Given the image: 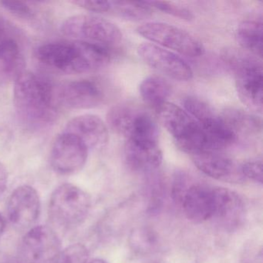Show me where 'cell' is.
Instances as JSON below:
<instances>
[{"label": "cell", "instance_id": "836d02e7", "mask_svg": "<svg viewBox=\"0 0 263 263\" xmlns=\"http://www.w3.org/2000/svg\"><path fill=\"white\" fill-rule=\"evenodd\" d=\"M89 263H109L107 262L105 260L101 259V258H95V259L92 260Z\"/></svg>", "mask_w": 263, "mask_h": 263}, {"label": "cell", "instance_id": "7402d4cb", "mask_svg": "<svg viewBox=\"0 0 263 263\" xmlns=\"http://www.w3.org/2000/svg\"><path fill=\"white\" fill-rule=\"evenodd\" d=\"M262 23L258 21H246L238 25L236 39L245 50L256 58L262 56Z\"/></svg>", "mask_w": 263, "mask_h": 263}, {"label": "cell", "instance_id": "d4e9b609", "mask_svg": "<svg viewBox=\"0 0 263 263\" xmlns=\"http://www.w3.org/2000/svg\"><path fill=\"white\" fill-rule=\"evenodd\" d=\"M129 243L135 252L147 253L158 244V235L149 228H138L130 234Z\"/></svg>", "mask_w": 263, "mask_h": 263}, {"label": "cell", "instance_id": "cb8c5ba5", "mask_svg": "<svg viewBox=\"0 0 263 263\" xmlns=\"http://www.w3.org/2000/svg\"><path fill=\"white\" fill-rule=\"evenodd\" d=\"M108 13L132 21H143L152 16V9L147 2L110 1Z\"/></svg>", "mask_w": 263, "mask_h": 263}, {"label": "cell", "instance_id": "f1b7e54d", "mask_svg": "<svg viewBox=\"0 0 263 263\" xmlns=\"http://www.w3.org/2000/svg\"><path fill=\"white\" fill-rule=\"evenodd\" d=\"M241 172L245 178L252 180L256 183L262 184V161L261 160H252L247 161L241 166Z\"/></svg>", "mask_w": 263, "mask_h": 263}, {"label": "cell", "instance_id": "7a4b0ae2", "mask_svg": "<svg viewBox=\"0 0 263 263\" xmlns=\"http://www.w3.org/2000/svg\"><path fill=\"white\" fill-rule=\"evenodd\" d=\"M13 103L20 118L30 127H44L56 118L53 85L40 73L24 71L16 78Z\"/></svg>", "mask_w": 263, "mask_h": 263}, {"label": "cell", "instance_id": "ffe728a7", "mask_svg": "<svg viewBox=\"0 0 263 263\" xmlns=\"http://www.w3.org/2000/svg\"><path fill=\"white\" fill-rule=\"evenodd\" d=\"M25 59L19 42L9 33L0 41V81L15 79L24 72Z\"/></svg>", "mask_w": 263, "mask_h": 263}, {"label": "cell", "instance_id": "52a82bcc", "mask_svg": "<svg viewBox=\"0 0 263 263\" xmlns=\"http://www.w3.org/2000/svg\"><path fill=\"white\" fill-rule=\"evenodd\" d=\"M63 35L73 41H83L105 47L119 44L121 30L113 23L91 15H75L67 18L61 27Z\"/></svg>", "mask_w": 263, "mask_h": 263}, {"label": "cell", "instance_id": "1f68e13d", "mask_svg": "<svg viewBox=\"0 0 263 263\" xmlns=\"http://www.w3.org/2000/svg\"><path fill=\"white\" fill-rule=\"evenodd\" d=\"M8 33L9 32L7 27H6L2 23H0V41H1L4 36H7Z\"/></svg>", "mask_w": 263, "mask_h": 263}, {"label": "cell", "instance_id": "ba28073f", "mask_svg": "<svg viewBox=\"0 0 263 263\" xmlns=\"http://www.w3.org/2000/svg\"><path fill=\"white\" fill-rule=\"evenodd\" d=\"M186 111L201 125L209 142V152H220L231 147L238 138L221 115H218L205 101L189 96L183 101Z\"/></svg>", "mask_w": 263, "mask_h": 263}, {"label": "cell", "instance_id": "9a60e30c", "mask_svg": "<svg viewBox=\"0 0 263 263\" xmlns=\"http://www.w3.org/2000/svg\"><path fill=\"white\" fill-rule=\"evenodd\" d=\"M61 104L68 108L84 110L98 107L103 93L96 83L88 80L70 81L61 87L58 95Z\"/></svg>", "mask_w": 263, "mask_h": 263}, {"label": "cell", "instance_id": "8fae6325", "mask_svg": "<svg viewBox=\"0 0 263 263\" xmlns=\"http://www.w3.org/2000/svg\"><path fill=\"white\" fill-rule=\"evenodd\" d=\"M89 149L75 135L63 132L52 146L50 162L55 172L70 175L79 172L87 162Z\"/></svg>", "mask_w": 263, "mask_h": 263}, {"label": "cell", "instance_id": "277c9868", "mask_svg": "<svg viewBox=\"0 0 263 263\" xmlns=\"http://www.w3.org/2000/svg\"><path fill=\"white\" fill-rule=\"evenodd\" d=\"M235 72V87L240 101L249 110L262 111V66L258 58L237 50L223 55Z\"/></svg>", "mask_w": 263, "mask_h": 263}, {"label": "cell", "instance_id": "4316f807", "mask_svg": "<svg viewBox=\"0 0 263 263\" xmlns=\"http://www.w3.org/2000/svg\"><path fill=\"white\" fill-rule=\"evenodd\" d=\"M151 8L159 10L163 13L179 18L184 21H191L194 19V15L192 11L185 7L177 5L170 2H161V1H150L147 2Z\"/></svg>", "mask_w": 263, "mask_h": 263}, {"label": "cell", "instance_id": "44dd1931", "mask_svg": "<svg viewBox=\"0 0 263 263\" xmlns=\"http://www.w3.org/2000/svg\"><path fill=\"white\" fill-rule=\"evenodd\" d=\"M139 91L143 101L155 110L167 102L172 95V86L161 77L151 76L141 83Z\"/></svg>", "mask_w": 263, "mask_h": 263}, {"label": "cell", "instance_id": "484cf974", "mask_svg": "<svg viewBox=\"0 0 263 263\" xmlns=\"http://www.w3.org/2000/svg\"><path fill=\"white\" fill-rule=\"evenodd\" d=\"M89 252L82 244H73L61 251L53 263H87Z\"/></svg>", "mask_w": 263, "mask_h": 263}, {"label": "cell", "instance_id": "d6a6232c", "mask_svg": "<svg viewBox=\"0 0 263 263\" xmlns=\"http://www.w3.org/2000/svg\"><path fill=\"white\" fill-rule=\"evenodd\" d=\"M6 227V221L3 215L0 214V235H2Z\"/></svg>", "mask_w": 263, "mask_h": 263}, {"label": "cell", "instance_id": "30bf717a", "mask_svg": "<svg viewBox=\"0 0 263 263\" xmlns=\"http://www.w3.org/2000/svg\"><path fill=\"white\" fill-rule=\"evenodd\" d=\"M61 251V240L51 228L36 226L23 238L19 263H53Z\"/></svg>", "mask_w": 263, "mask_h": 263}, {"label": "cell", "instance_id": "e0dca14e", "mask_svg": "<svg viewBox=\"0 0 263 263\" xmlns=\"http://www.w3.org/2000/svg\"><path fill=\"white\" fill-rule=\"evenodd\" d=\"M180 204L186 217L195 223L212 219L214 213L213 187L192 183L186 191Z\"/></svg>", "mask_w": 263, "mask_h": 263}, {"label": "cell", "instance_id": "5bb4252c", "mask_svg": "<svg viewBox=\"0 0 263 263\" xmlns=\"http://www.w3.org/2000/svg\"><path fill=\"white\" fill-rule=\"evenodd\" d=\"M195 165L208 176L229 183L242 182L246 178L241 166L219 152H202L192 155Z\"/></svg>", "mask_w": 263, "mask_h": 263}, {"label": "cell", "instance_id": "3957f363", "mask_svg": "<svg viewBox=\"0 0 263 263\" xmlns=\"http://www.w3.org/2000/svg\"><path fill=\"white\" fill-rule=\"evenodd\" d=\"M155 111L160 122L182 152L191 155L209 152L205 133L187 111L168 101L160 105Z\"/></svg>", "mask_w": 263, "mask_h": 263}, {"label": "cell", "instance_id": "f546056e", "mask_svg": "<svg viewBox=\"0 0 263 263\" xmlns=\"http://www.w3.org/2000/svg\"><path fill=\"white\" fill-rule=\"evenodd\" d=\"M73 4L88 11L100 13H108L110 7V1L104 0H79Z\"/></svg>", "mask_w": 263, "mask_h": 263}, {"label": "cell", "instance_id": "8992f818", "mask_svg": "<svg viewBox=\"0 0 263 263\" xmlns=\"http://www.w3.org/2000/svg\"><path fill=\"white\" fill-rule=\"evenodd\" d=\"M91 199L87 192L72 184H64L52 194L49 212L52 220L62 227L79 226L88 215Z\"/></svg>", "mask_w": 263, "mask_h": 263}, {"label": "cell", "instance_id": "9c48e42d", "mask_svg": "<svg viewBox=\"0 0 263 263\" xmlns=\"http://www.w3.org/2000/svg\"><path fill=\"white\" fill-rule=\"evenodd\" d=\"M137 33L151 42L189 58H198L204 53V46L197 38L165 23H146L137 28Z\"/></svg>", "mask_w": 263, "mask_h": 263}, {"label": "cell", "instance_id": "83f0119b", "mask_svg": "<svg viewBox=\"0 0 263 263\" xmlns=\"http://www.w3.org/2000/svg\"><path fill=\"white\" fill-rule=\"evenodd\" d=\"M0 5L2 6L3 8L5 9L9 13L17 17L24 18V19L33 17V10L30 8V6L22 1H15V0L1 1Z\"/></svg>", "mask_w": 263, "mask_h": 263}, {"label": "cell", "instance_id": "5b68a950", "mask_svg": "<svg viewBox=\"0 0 263 263\" xmlns=\"http://www.w3.org/2000/svg\"><path fill=\"white\" fill-rule=\"evenodd\" d=\"M107 121L110 128L127 141L158 142L159 130L156 121L148 112L138 106H115L107 113Z\"/></svg>", "mask_w": 263, "mask_h": 263}, {"label": "cell", "instance_id": "7c38bea8", "mask_svg": "<svg viewBox=\"0 0 263 263\" xmlns=\"http://www.w3.org/2000/svg\"><path fill=\"white\" fill-rule=\"evenodd\" d=\"M138 53L147 65L168 78L178 81H189L193 78L190 66L184 60L159 46L144 43L138 47Z\"/></svg>", "mask_w": 263, "mask_h": 263}, {"label": "cell", "instance_id": "603a6c76", "mask_svg": "<svg viewBox=\"0 0 263 263\" xmlns=\"http://www.w3.org/2000/svg\"><path fill=\"white\" fill-rule=\"evenodd\" d=\"M223 119L238 138L239 135H253L261 132L260 119L251 114L238 109H229L223 112Z\"/></svg>", "mask_w": 263, "mask_h": 263}, {"label": "cell", "instance_id": "4fadbf2b", "mask_svg": "<svg viewBox=\"0 0 263 263\" xmlns=\"http://www.w3.org/2000/svg\"><path fill=\"white\" fill-rule=\"evenodd\" d=\"M41 209V198L37 191L26 184L13 191L7 204L9 220L20 229L33 226L39 218Z\"/></svg>", "mask_w": 263, "mask_h": 263}, {"label": "cell", "instance_id": "ac0fdd59", "mask_svg": "<svg viewBox=\"0 0 263 263\" xmlns=\"http://www.w3.org/2000/svg\"><path fill=\"white\" fill-rule=\"evenodd\" d=\"M124 156L129 167L141 173L156 170L163 161L158 142L153 141H126Z\"/></svg>", "mask_w": 263, "mask_h": 263}, {"label": "cell", "instance_id": "2e32d148", "mask_svg": "<svg viewBox=\"0 0 263 263\" xmlns=\"http://www.w3.org/2000/svg\"><path fill=\"white\" fill-rule=\"evenodd\" d=\"M64 132L78 137L88 149L103 148L109 141L107 125L95 115L75 117L67 123Z\"/></svg>", "mask_w": 263, "mask_h": 263}, {"label": "cell", "instance_id": "d6986e66", "mask_svg": "<svg viewBox=\"0 0 263 263\" xmlns=\"http://www.w3.org/2000/svg\"><path fill=\"white\" fill-rule=\"evenodd\" d=\"M213 195L212 218L227 229L238 226L245 215L244 203L238 194L224 187H214Z\"/></svg>", "mask_w": 263, "mask_h": 263}, {"label": "cell", "instance_id": "4dcf8cb0", "mask_svg": "<svg viewBox=\"0 0 263 263\" xmlns=\"http://www.w3.org/2000/svg\"><path fill=\"white\" fill-rule=\"evenodd\" d=\"M8 183V173L3 163L0 162V195L5 192Z\"/></svg>", "mask_w": 263, "mask_h": 263}, {"label": "cell", "instance_id": "6da1fadb", "mask_svg": "<svg viewBox=\"0 0 263 263\" xmlns=\"http://www.w3.org/2000/svg\"><path fill=\"white\" fill-rule=\"evenodd\" d=\"M36 57L47 67L70 74L98 71L110 61L105 47L78 41L44 44L36 50Z\"/></svg>", "mask_w": 263, "mask_h": 263}]
</instances>
